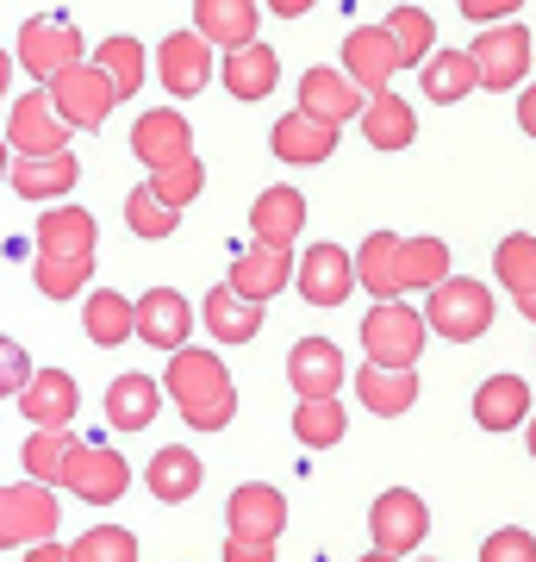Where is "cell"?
<instances>
[{"instance_id":"8","label":"cell","mask_w":536,"mask_h":562,"mask_svg":"<svg viewBox=\"0 0 536 562\" xmlns=\"http://www.w3.org/2000/svg\"><path fill=\"white\" fill-rule=\"evenodd\" d=\"M368 525H375V550L380 557H412L418 543L431 538V506L418 501L412 487H387L375 501V513H368Z\"/></svg>"},{"instance_id":"4","label":"cell","mask_w":536,"mask_h":562,"mask_svg":"<svg viewBox=\"0 0 536 562\" xmlns=\"http://www.w3.org/2000/svg\"><path fill=\"white\" fill-rule=\"evenodd\" d=\"M531 57H536V38L531 25H493V32H480L475 44H468V69H475V88H493V94H512V88H524V76H531Z\"/></svg>"},{"instance_id":"35","label":"cell","mask_w":536,"mask_h":562,"mask_svg":"<svg viewBox=\"0 0 536 562\" xmlns=\"http://www.w3.org/2000/svg\"><path fill=\"white\" fill-rule=\"evenodd\" d=\"M269 144H275L281 162H324L338 150V132H331V125H312L306 113H281Z\"/></svg>"},{"instance_id":"40","label":"cell","mask_w":536,"mask_h":562,"mask_svg":"<svg viewBox=\"0 0 536 562\" xmlns=\"http://www.w3.org/2000/svg\"><path fill=\"white\" fill-rule=\"evenodd\" d=\"M81 331L100 344V350H113V344L132 338V301L125 294H88V306H81Z\"/></svg>"},{"instance_id":"1","label":"cell","mask_w":536,"mask_h":562,"mask_svg":"<svg viewBox=\"0 0 536 562\" xmlns=\"http://www.w3.org/2000/svg\"><path fill=\"white\" fill-rule=\"evenodd\" d=\"M157 387L175 401V413L194 425V431H225V425L238 419V382H231V369H225L213 350L181 344L175 357H169V375H162Z\"/></svg>"},{"instance_id":"15","label":"cell","mask_w":536,"mask_h":562,"mask_svg":"<svg viewBox=\"0 0 536 562\" xmlns=\"http://www.w3.org/2000/svg\"><path fill=\"white\" fill-rule=\"evenodd\" d=\"M294 281H299V301H312V306H343L356 294L350 250H343V244H312V250L294 262Z\"/></svg>"},{"instance_id":"24","label":"cell","mask_w":536,"mask_h":562,"mask_svg":"<svg viewBox=\"0 0 536 562\" xmlns=\"http://www.w3.org/2000/svg\"><path fill=\"white\" fill-rule=\"evenodd\" d=\"M531 419V382L524 375H487L475 387V425L480 431H517Z\"/></svg>"},{"instance_id":"36","label":"cell","mask_w":536,"mask_h":562,"mask_svg":"<svg viewBox=\"0 0 536 562\" xmlns=\"http://www.w3.org/2000/svg\"><path fill=\"white\" fill-rule=\"evenodd\" d=\"M162 406V387L150 375H119V382L106 387V425L113 431H144V425L157 419Z\"/></svg>"},{"instance_id":"47","label":"cell","mask_w":536,"mask_h":562,"mask_svg":"<svg viewBox=\"0 0 536 562\" xmlns=\"http://www.w3.org/2000/svg\"><path fill=\"white\" fill-rule=\"evenodd\" d=\"M25 382H32V357H25V344L0 338V401H20Z\"/></svg>"},{"instance_id":"39","label":"cell","mask_w":536,"mask_h":562,"mask_svg":"<svg viewBox=\"0 0 536 562\" xmlns=\"http://www.w3.org/2000/svg\"><path fill=\"white\" fill-rule=\"evenodd\" d=\"M380 32L394 38V50H399V69H406V63H424L431 50H437V20H431L424 7H394Z\"/></svg>"},{"instance_id":"2","label":"cell","mask_w":536,"mask_h":562,"mask_svg":"<svg viewBox=\"0 0 536 562\" xmlns=\"http://www.w3.org/2000/svg\"><path fill=\"white\" fill-rule=\"evenodd\" d=\"M418 319H424V331H437L443 344H475L493 331V288L468 281V276H449L431 288V306Z\"/></svg>"},{"instance_id":"12","label":"cell","mask_w":536,"mask_h":562,"mask_svg":"<svg viewBox=\"0 0 536 562\" xmlns=\"http://www.w3.org/2000/svg\"><path fill=\"white\" fill-rule=\"evenodd\" d=\"M287 281H294V250H275V244H243L238 257H231L225 288H231L243 306H269Z\"/></svg>"},{"instance_id":"14","label":"cell","mask_w":536,"mask_h":562,"mask_svg":"<svg viewBox=\"0 0 536 562\" xmlns=\"http://www.w3.org/2000/svg\"><path fill=\"white\" fill-rule=\"evenodd\" d=\"M7 144H13V157H62V150H69V132H62V120L50 113L44 88H32V94H20V101H13Z\"/></svg>"},{"instance_id":"30","label":"cell","mask_w":536,"mask_h":562,"mask_svg":"<svg viewBox=\"0 0 536 562\" xmlns=\"http://www.w3.org/2000/svg\"><path fill=\"white\" fill-rule=\"evenodd\" d=\"M394 262H399V232H368V238H362V250L350 257V276L362 281V294H375V306L380 301H399Z\"/></svg>"},{"instance_id":"26","label":"cell","mask_w":536,"mask_h":562,"mask_svg":"<svg viewBox=\"0 0 536 562\" xmlns=\"http://www.w3.org/2000/svg\"><path fill=\"white\" fill-rule=\"evenodd\" d=\"M199 457L187 450V443H162L157 457H150V469H144V482H150V494H157L162 506H181L199 494Z\"/></svg>"},{"instance_id":"17","label":"cell","mask_w":536,"mask_h":562,"mask_svg":"<svg viewBox=\"0 0 536 562\" xmlns=\"http://www.w3.org/2000/svg\"><path fill=\"white\" fill-rule=\"evenodd\" d=\"M287 382L299 401H338L343 387V350L331 338H299L287 350Z\"/></svg>"},{"instance_id":"16","label":"cell","mask_w":536,"mask_h":562,"mask_svg":"<svg viewBox=\"0 0 536 562\" xmlns=\"http://www.w3.org/2000/svg\"><path fill=\"white\" fill-rule=\"evenodd\" d=\"M225 525L231 538H256V543H275L287 531V494L269 482H243L231 501H225Z\"/></svg>"},{"instance_id":"13","label":"cell","mask_w":536,"mask_h":562,"mask_svg":"<svg viewBox=\"0 0 536 562\" xmlns=\"http://www.w3.org/2000/svg\"><path fill=\"white\" fill-rule=\"evenodd\" d=\"M132 157L157 176V169H175V162L194 157V125L181 120L175 106H150L138 125H132Z\"/></svg>"},{"instance_id":"10","label":"cell","mask_w":536,"mask_h":562,"mask_svg":"<svg viewBox=\"0 0 536 562\" xmlns=\"http://www.w3.org/2000/svg\"><path fill=\"white\" fill-rule=\"evenodd\" d=\"M356 94H387L394 88V76H399V50H394V38L380 32V25H356L350 38H343V69H338Z\"/></svg>"},{"instance_id":"5","label":"cell","mask_w":536,"mask_h":562,"mask_svg":"<svg viewBox=\"0 0 536 562\" xmlns=\"http://www.w3.org/2000/svg\"><path fill=\"white\" fill-rule=\"evenodd\" d=\"M76 63H88L81 57V32H76V20H62V13H38V20H25V32H20V69L25 76H38L44 88L62 76V69H76Z\"/></svg>"},{"instance_id":"33","label":"cell","mask_w":536,"mask_h":562,"mask_svg":"<svg viewBox=\"0 0 536 562\" xmlns=\"http://www.w3.org/2000/svg\"><path fill=\"white\" fill-rule=\"evenodd\" d=\"M493 269H499V281L512 288V306L524 313V319H531V313H536V238H531V232H512V238H499Z\"/></svg>"},{"instance_id":"18","label":"cell","mask_w":536,"mask_h":562,"mask_svg":"<svg viewBox=\"0 0 536 562\" xmlns=\"http://www.w3.org/2000/svg\"><path fill=\"white\" fill-rule=\"evenodd\" d=\"M157 76H162V94L194 101V94H206V81H213V50L194 32H169L157 50Z\"/></svg>"},{"instance_id":"7","label":"cell","mask_w":536,"mask_h":562,"mask_svg":"<svg viewBox=\"0 0 536 562\" xmlns=\"http://www.w3.org/2000/svg\"><path fill=\"white\" fill-rule=\"evenodd\" d=\"M57 487H69V494L88 501V506H113V501H125V487H132V462H125L113 443H81Z\"/></svg>"},{"instance_id":"6","label":"cell","mask_w":536,"mask_h":562,"mask_svg":"<svg viewBox=\"0 0 536 562\" xmlns=\"http://www.w3.org/2000/svg\"><path fill=\"white\" fill-rule=\"evenodd\" d=\"M57 494L38 482H20V487H0V550H13V543H50L57 538Z\"/></svg>"},{"instance_id":"19","label":"cell","mask_w":536,"mask_h":562,"mask_svg":"<svg viewBox=\"0 0 536 562\" xmlns=\"http://www.w3.org/2000/svg\"><path fill=\"white\" fill-rule=\"evenodd\" d=\"M256 25H262V7L256 0H194V38L213 50H243V44H256Z\"/></svg>"},{"instance_id":"42","label":"cell","mask_w":536,"mask_h":562,"mask_svg":"<svg viewBox=\"0 0 536 562\" xmlns=\"http://www.w3.org/2000/svg\"><path fill=\"white\" fill-rule=\"evenodd\" d=\"M32 281H38L44 301L88 294V281H94V257H38V262H32Z\"/></svg>"},{"instance_id":"54","label":"cell","mask_w":536,"mask_h":562,"mask_svg":"<svg viewBox=\"0 0 536 562\" xmlns=\"http://www.w3.org/2000/svg\"><path fill=\"white\" fill-rule=\"evenodd\" d=\"M418 562H437V557H418Z\"/></svg>"},{"instance_id":"43","label":"cell","mask_w":536,"mask_h":562,"mask_svg":"<svg viewBox=\"0 0 536 562\" xmlns=\"http://www.w3.org/2000/svg\"><path fill=\"white\" fill-rule=\"evenodd\" d=\"M199 188H206V162H199V157L175 162V169H157V176L144 181V194H150L157 206H169V213H181V206L199 194Z\"/></svg>"},{"instance_id":"31","label":"cell","mask_w":536,"mask_h":562,"mask_svg":"<svg viewBox=\"0 0 536 562\" xmlns=\"http://www.w3.org/2000/svg\"><path fill=\"white\" fill-rule=\"evenodd\" d=\"M281 81V57L275 44H243V50H231L225 57V88L238 94V101H269Z\"/></svg>"},{"instance_id":"32","label":"cell","mask_w":536,"mask_h":562,"mask_svg":"<svg viewBox=\"0 0 536 562\" xmlns=\"http://www.w3.org/2000/svg\"><path fill=\"white\" fill-rule=\"evenodd\" d=\"M399 294H431L437 281H449V244L443 238H399Z\"/></svg>"},{"instance_id":"38","label":"cell","mask_w":536,"mask_h":562,"mask_svg":"<svg viewBox=\"0 0 536 562\" xmlns=\"http://www.w3.org/2000/svg\"><path fill=\"white\" fill-rule=\"evenodd\" d=\"M81 450L76 431H32V438L20 443V457H25V475L38 487H57L62 482V469H69V457Z\"/></svg>"},{"instance_id":"49","label":"cell","mask_w":536,"mask_h":562,"mask_svg":"<svg viewBox=\"0 0 536 562\" xmlns=\"http://www.w3.org/2000/svg\"><path fill=\"white\" fill-rule=\"evenodd\" d=\"M225 562H275V543H256V538H225Z\"/></svg>"},{"instance_id":"20","label":"cell","mask_w":536,"mask_h":562,"mask_svg":"<svg viewBox=\"0 0 536 562\" xmlns=\"http://www.w3.org/2000/svg\"><path fill=\"white\" fill-rule=\"evenodd\" d=\"M76 406H81V394L62 369H32V382L20 387V413L38 425V431H69Z\"/></svg>"},{"instance_id":"11","label":"cell","mask_w":536,"mask_h":562,"mask_svg":"<svg viewBox=\"0 0 536 562\" xmlns=\"http://www.w3.org/2000/svg\"><path fill=\"white\" fill-rule=\"evenodd\" d=\"M187 331H194V306H187V294H175V288H150V294L132 301V338L138 344L175 357L181 344H187Z\"/></svg>"},{"instance_id":"23","label":"cell","mask_w":536,"mask_h":562,"mask_svg":"<svg viewBox=\"0 0 536 562\" xmlns=\"http://www.w3.org/2000/svg\"><path fill=\"white\" fill-rule=\"evenodd\" d=\"M7 176H13L20 201H57L81 181V162L76 150H62V157H7Z\"/></svg>"},{"instance_id":"46","label":"cell","mask_w":536,"mask_h":562,"mask_svg":"<svg viewBox=\"0 0 536 562\" xmlns=\"http://www.w3.org/2000/svg\"><path fill=\"white\" fill-rule=\"evenodd\" d=\"M480 562H536V538L524 525H505V531H493L480 543Z\"/></svg>"},{"instance_id":"28","label":"cell","mask_w":536,"mask_h":562,"mask_svg":"<svg viewBox=\"0 0 536 562\" xmlns=\"http://www.w3.org/2000/svg\"><path fill=\"white\" fill-rule=\"evenodd\" d=\"M106 88H113V101H132L144 88V76H150V57H144V44L138 38H106V44H94V63H88Z\"/></svg>"},{"instance_id":"37","label":"cell","mask_w":536,"mask_h":562,"mask_svg":"<svg viewBox=\"0 0 536 562\" xmlns=\"http://www.w3.org/2000/svg\"><path fill=\"white\" fill-rule=\"evenodd\" d=\"M418 81L437 106H456L461 94H475V69H468V50H431L418 63Z\"/></svg>"},{"instance_id":"50","label":"cell","mask_w":536,"mask_h":562,"mask_svg":"<svg viewBox=\"0 0 536 562\" xmlns=\"http://www.w3.org/2000/svg\"><path fill=\"white\" fill-rule=\"evenodd\" d=\"M25 562H69V550H62V543H32Z\"/></svg>"},{"instance_id":"27","label":"cell","mask_w":536,"mask_h":562,"mask_svg":"<svg viewBox=\"0 0 536 562\" xmlns=\"http://www.w3.org/2000/svg\"><path fill=\"white\" fill-rule=\"evenodd\" d=\"M356 394H362V413H375V419H399V413H412L418 401V369H356Z\"/></svg>"},{"instance_id":"44","label":"cell","mask_w":536,"mask_h":562,"mask_svg":"<svg viewBox=\"0 0 536 562\" xmlns=\"http://www.w3.org/2000/svg\"><path fill=\"white\" fill-rule=\"evenodd\" d=\"M69 562H138V538L125 525H94L69 543Z\"/></svg>"},{"instance_id":"22","label":"cell","mask_w":536,"mask_h":562,"mask_svg":"<svg viewBox=\"0 0 536 562\" xmlns=\"http://www.w3.org/2000/svg\"><path fill=\"white\" fill-rule=\"evenodd\" d=\"M250 232H256V244L294 250V238L306 232V194L299 188H262L256 206H250Z\"/></svg>"},{"instance_id":"3","label":"cell","mask_w":536,"mask_h":562,"mask_svg":"<svg viewBox=\"0 0 536 562\" xmlns=\"http://www.w3.org/2000/svg\"><path fill=\"white\" fill-rule=\"evenodd\" d=\"M424 319H418L406 301H380L368 319H362V362L368 369H418L424 357Z\"/></svg>"},{"instance_id":"48","label":"cell","mask_w":536,"mask_h":562,"mask_svg":"<svg viewBox=\"0 0 536 562\" xmlns=\"http://www.w3.org/2000/svg\"><path fill=\"white\" fill-rule=\"evenodd\" d=\"M517 13H524V0H461V20H475V25H512Z\"/></svg>"},{"instance_id":"9","label":"cell","mask_w":536,"mask_h":562,"mask_svg":"<svg viewBox=\"0 0 536 562\" xmlns=\"http://www.w3.org/2000/svg\"><path fill=\"white\" fill-rule=\"evenodd\" d=\"M44 101H50V113L62 120V132H94L106 113H113V88L88 69V63H76V69H62L50 88H44Z\"/></svg>"},{"instance_id":"51","label":"cell","mask_w":536,"mask_h":562,"mask_svg":"<svg viewBox=\"0 0 536 562\" xmlns=\"http://www.w3.org/2000/svg\"><path fill=\"white\" fill-rule=\"evenodd\" d=\"M7 81H13V57L0 50V94H7Z\"/></svg>"},{"instance_id":"21","label":"cell","mask_w":536,"mask_h":562,"mask_svg":"<svg viewBox=\"0 0 536 562\" xmlns=\"http://www.w3.org/2000/svg\"><path fill=\"white\" fill-rule=\"evenodd\" d=\"M294 113H306L312 125H331V132H338V125H350L362 113V94L338 76V69H306V76H299V106Z\"/></svg>"},{"instance_id":"53","label":"cell","mask_w":536,"mask_h":562,"mask_svg":"<svg viewBox=\"0 0 536 562\" xmlns=\"http://www.w3.org/2000/svg\"><path fill=\"white\" fill-rule=\"evenodd\" d=\"M0 181H7V144H0Z\"/></svg>"},{"instance_id":"34","label":"cell","mask_w":536,"mask_h":562,"mask_svg":"<svg viewBox=\"0 0 536 562\" xmlns=\"http://www.w3.org/2000/svg\"><path fill=\"white\" fill-rule=\"evenodd\" d=\"M262 313H269V306H243L231 288H213V294L199 301V319H206L213 344H250L262 331Z\"/></svg>"},{"instance_id":"29","label":"cell","mask_w":536,"mask_h":562,"mask_svg":"<svg viewBox=\"0 0 536 562\" xmlns=\"http://www.w3.org/2000/svg\"><path fill=\"white\" fill-rule=\"evenodd\" d=\"M362 138L375 144V150H412L418 138V120H412V101H399L394 88L375 94V101H362Z\"/></svg>"},{"instance_id":"41","label":"cell","mask_w":536,"mask_h":562,"mask_svg":"<svg viewBox=\"0 0 536 562\" xmlns=\"http://www.w3.org/2000/svg\"><path fill=\"white\" fill-rule=\"evenodd\" d=\"M343 431H350L343 401H299L294 406V438L306 450H331V443H343Z\"/></svg>"},{"instance_id":"25","label":"cell","mask_w":536,"mask_h":562,"mask_svg":"<svg viewBox=\"0 0 536 562\" xmlns=\"http://www.w3.org/2000/svg\"><path fill=\"white\" fill-rule=\"evenodd\" d=\"M94 238H100V225L88 206H44V220H38V257H94Z\"/></svg>"},{"instance_id":"45","label":"cell","mask_w":536,"mask_h":562,"mask_svg":"<svg viewBox=\"0 0 536 562\" xmlns=\"http://www.w3.org/2000/svg\"><path fill=\"white\" fill-rule=\"evenodd\" d=\"M125 225H132V238H144V244H162L169 232L181 225V213H169V206H157L144 188H132L125 194Z\"/></svg>"},{"instance_id":"52","label":"cell","mask_w":536,"mask_h":562,"mask_svg":"<svg viewBox=\"0 0 536 562\" xmlns=\"http://www.w3.org/2000/svg\"><path fill=\"white\" fill-rule=\"evenodd\" d=\"M362 562H399V557H380V550H368V557H362Z\"/></svg>"}]
</instances>
